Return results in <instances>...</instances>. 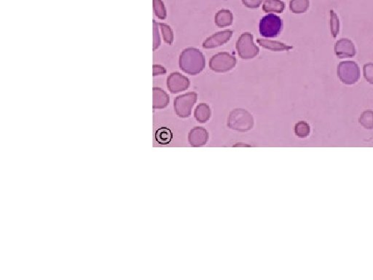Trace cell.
<instances>
[{
    "label": "cell",
    "mask_w": 373,
    "mask_h": 280,
    "mask_svg": "<svg viewBox=\"0 0 373 280\" xmlns=\"http://www.w3.org/2000/svg\"><path fill=\"white\" fill-rule=\"evenodd\" d=\"M153 10L159 19L164 20L166 18V9L162 0H153Z\"/></svg>",
    "instance_id": "7402d4cb"
},
{
    "label": "cell",
    "mask_w": 373,
    "mask_h": 280,
    "mask_svg": "<svg viewBox=\"0 0 373 280\" xmlns=\"http://www.w3.org/2000/svg\"><path fill=\"white\" fill-rule=\"evenodd\" d=\"M359 123L366 129H373V111H366L361 115Z\"/></svg>",
    "instance_id": "ffe728a7"
},
{
    "label": "cell",
    "mask_w": 373,
    "mask_h": 280,
    "mask_svg": "<svg viewBox=\"0 0 373 280\" xmlns=\"http://www.w3.org/2000/svg\"><path fill=\"white\" fill-rule=\"evenodd\" d=\"M153 76L156 77L158 75H164L166 73V69L161 65H158V64H154L153 67Z\"/></svg>",
    "instance_id": "4316f807"
},
{
    "label": "cell",
    "mask_w": 373,
    "mask_h": 280,
    "mask_svg": "<svg viewBox=\"0 0 373 280\" xmlns=\"http://www.w3.org/2000/svg\"><path fill=\"white\" fill-rule=\"evenodd\" d=\"M236 49L242 59L249 60L258 55L260 49L254 43L253 35L251 33H243L236 43Z\"/></svg>",
    "instance_id": "3957f363"
},
{
    "label": "cell",
    "mask_w": 373,
    "mask_h": 280,
    "mask_svg": "<svg viewBox=\"0 0 373 280\" xmlns=\"http://www.w3.org/2000/svg\"><path fill=\"white\" fill-rule=\"evenodd\" d=\"M338 75L344 84L353 85L360 78V69L354 61H342L338 65Z\"/></svg>",
    "instance_id": "5b68a950"
},
{
    "label": "cell",
    "mask_w": 373,
    "mask_h": 280,
    "mask_svg": "<svg viewBox=\"0 0 373 280\" xmlns=\"http://www.w3.org/2000/svg\"><path fill=\"white\" fill-rule=\"evenodd\" d=\"M159 24L153 20V51H156L161 44L159 29Z\"/></svg>",
    "instance_id": "cb8c5ba5"
},
{
    "label": "cell",
    "mask_w": 373,
    "mask_h": 280,
    "mask_svg": "<svg viewBox=\"0 0 373 280\" xmlns=\"http://www.w3.org/2000/svg\"><path fill=\"white\" fill-rule=\"evenodd\" d=\"M188 140L192 147H202L208 142L209 132L204 127L196 126L191 129L188 135Z\"/></svg>",
    "instance_id": "8fae6325"
},
{
    "label": "cell",
    "mask_w": 373,
    "mask_h": 280,
    "mask_svg": "<svg viewBox=\"0 0 373 280\" xmlns=\"http://www.w3.org/2000/svg\"><path fill=\"white\" fill-rule=\"evenodd\" d=\"M173 134L168 128L161 127L156 132V140L159 144H167L171 142Z\"/></svg>",
    "instance_id": "e0dca14e"
},
{
    "label": "cell",
    "mask_w": 373,
    "mask_h": 280,
    "mask_svg": "<svg viewBox=\"0 0 373 280\" xmlns=\"http://www.w3.org/2000/svg\"><path fill=\"white\" fill-rule=\"evenodd\" d=\"M311 128L307 122L299 121L294 126V133L298 138H305L310 135Z\"/></svg>",
    "instance_id": "d6986e66"
},
{
    "label": "cell",
    "mask_w": 373,
    "mask_h": 280,
    "mask_svg": "<svg viewBox=\"0 0 373 280\" xmlns=\"http://www.w3.org/2000/svg\"><path fill=\"white\" fill-rule=\"evenodd\" d=\"M335 53L339 58H352L356 55V50L351 40L343 38L335 43Z\"/></svg>",
    "instance_id": "30bf717a"
},
{
    "label": "cell",
    "mask_w": 373,
    "mask_h": 280,
    "mask_svg": "<svg viewBox=\"0 0 373 280\" xmlns=\"http://www.w3.org/2000/svg\"><path fill=\"white\" fill-rule=\"evenodd\" d=\"M285 9V3L281 0H266L263 10L266 13H281Z\"/></svg>",
    "instance_id": "2e32d148"
},
{
    "label": "cell",
    "mask_w": 373,
    "mask_h": 280,
    "mask_svg": "<svg viewBox=\"0 0 373 280\" xmlns=\"http://www.w3.org/2000/svg\"><path fill=\"white\" fill-rule=\"evenodd\" d=\"M237 60L228 52H220L213 56L210 61L211 70L215 72L223 73L234 68Z\"/></svg>",
    "instance_id": "52a82bcc"
},
{
    "label": "cell",
    "mask_w": 373,
    "mask_h": 280,
    "mask_svg": "<svg viewBox=\"0 0 373 280\" xmlns=\"http://www.w3.org/2000/svg\"><path fill=\"white\" fill-rule=\"evenodd\" d=\"M264 0H242L243 4L246 6V7H249L251 9L258 8L260 7V4Z\"/></svg>",
    "instance_id": "484cf974"
},
{
    "label": "cell",
    "mask_w": 373,
    "mask_h": 280,
    "mask_svg": "<svg viewBox=\"0 0 373 280\" xmlns=\"http://www.w3.org/2000/svg\"><path fill=\"white\" fill-rule=\"evenodd\" d=\"M159 24V27L161 30L164 42L167 44L172 45L173 42H174V33H173L171 27L165 24L160 23Z\"/></svg>",
    "instance_id": "44dd1931"
},
{
    "label": "cell",
    "mask_w": 373,
    "mask_h": 280,
    "mask_svg": "<svg viewBox=\"0 0 373 280\" xmlns=\"http://www.w3.org/2000/svg\"><path fill=\"white\" fill-rule=\"evenodd\" d=\"M283 28V22L281 18L274 14L264 16L260 20L259 31L263 37L272 38L278 37Z\"/></svg>",
    "instance_id": "277c9868"
},
{
    "label": "cell",
    "mask_w": 373,
    "mask_h": 280,
    "mask_svg": "<svg viewBox=\"0 0 373 280\" xmlns=\"http://www.w3.org/2000/svg\"><path fill=\"white\" fill-rule=\"evenodd\" d=\"M190 85L189 80L180 72H173L167 78V88L172 93L186 91Z\"/></svg>",
    "instance_id": "ba28073f"
},
{
    "label": "cell",
    "mask_w": 373,
    "mask_h": 280,
    "mask_svg": "<svg viewBox=\"0 0 373 280\" xmlns=\"http://www.w3.org/2000/svg\"><path fill=\"white\" fill-rule=\"evenodd\" d=\"M309 4V0H291L290 3V10L296 14L304 13L308 10Z\"/></svg>",
    "instance_id": "ac0fdd59"
},
{
    "label": "cell",
    "mask_w": 373,
    "mask_h": 280,
    "mask_svg": "<svg viewBox=\"0 0 373 280\" xmlns=\"http://www.w3.org/2000/svg\"><path fill=\"white\" fill-rule=\"evenodd\" d=\"M257 43L266 49L273 51H290L293 49V46H287L284 43L273 40H266V39H257Z\"/></svg>",
    "instance_id": "5bb4252c"
},
{
    "label": "cell",
    "mask_w": 373,
    "mask_h": 280,
    "mask_svg": "<svg viewBox=\"0 0 373 280\" xmlns=\"http://www.w3.org/2000/svg\"><path fill=\"white\" fill-rule=\"evenodd\" d=\"M330 28L331 33L335 38L339 33L340 22L338 16L333 10H330Z\"/></svg>",
    "instance_id": "603a6c76"
},
{
    "label": "cell",
    "mask_w": 373,
    "mask_h": 280,
    "mask_svg": "<svg viewBox=\"0 0 373 280\" xmlns=\"http://www.w3.org/2000/svg\"><path fill=\"white\" fill-rule=\"evenodd\" d=\"M233 31L231 30L219 31L208 37L203 43V48L205 49H212L222 46L229 41L232 37Z\"/></svg>",
    "instance_id": "9c48e42d"
},
{
    "label": "cell",
    "mask_w": 373,
    "mask_h": 280,
    "mask_svg": "<svg viewBox=\"0 0 373 280\" xmlns=\"http://www.w3.org/2000/svg\"><path fill=\"white\" fill-rule=\"evenodd\" d=\"M254 125V117L246 110L237 108L230 112L228 126L232 130L239 132H249L253 128Z\"/></svg>",
    "instance_id": "7a4b0ae2"
},
{
    "label": "cell",
    "mask_w": 373,
    "mask_h": 280,
    "mask_svg": "<svg viewBox=\"0 0 373 280\" xmlns=\"http://www.w3.org/2000/svg\"><path fill=\"white\" fill-rule=\"evenodd\" d=\"M198 99L195 92L186 93L177 96L174 99V111L179 117L186 118L191 115V111Z\"/></svg>",
    "instance_id": "8992f818"
},
{
    "label": "cell",
    "mask_w": 373,
    "mask_h": 280,
    "mask_svg": "<svg viewBox=\"0 0 373 280\" xmlns=\"http://www.w3.org/2000/svg\"><path fill=\"white\" fill-rule=\"evenodd\" d=\"M212 111L209 105L201 103L196 107L194 112V116L198 123H205L210 120Z\"/></svg>",
    "instance_id": "9a60e30c"
},
{
    "label": "cell",
    "mask_w": 373,
    "mask_h": 280,
    "mask_svg": "<svg viewBox=\"0 0 373 280\" xmlns=\"http://www.w3.org/2000/svg\"><path fill=\"white\" fill-rule=\"evenodd\" d=\"M179 64L180 69L188 75H198L205 68V57L197 48H186L180 54Z\"/></svg>",
    "instance_id": "6da1fadb"
},
{
    "label": "cell",
    "mask_w": 373,
    "mask_h": 280,
    "mask_svg": "<svg viewBox=\"0 0 373 280\" xmlns=\"http://www.w3.org/2000/svg\"><path fill=\"white\" fill-rule=\"evenodd\" d=\"M214 22L216 25L219 28H225L232 25L233 22V13L231 10H219L215 15Z\"/></svg>",
    "instance_id": "4fadbf2b"
},
{
    "label": "cell",
    "mask_w": 373,
    "mask_h": 280,
    "mask_svg": "<svg viewBox=\"0 0 373 280\" xmlns=\"http://www.w3.org/2000/svg\"><path fill=\"white\" fill-rule=\"evenodd\" d=\"M364 77L369 84L373 85V64L368 63L364 66Z\"/></svg>",
    "instance_id": "d4e9b609"
},
{
    "label": "cell",
    "mask_w": 373,
    "mask_h": 280,
    "mask_svg": "<svg viewBox=\"0 0 373 280\" xmlns=\"http://www.w3.org/2000/svg\"><path fill=\"white\" fill-rule=\"evenodd\" d=\"M153 92V109H164L169 104V96L168 93L159 87H154Z\"/></svg>",
    "instance_id": "7c38bea8"
}]
</instances>
